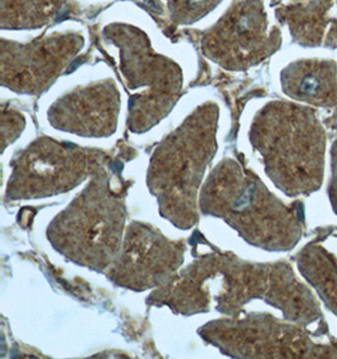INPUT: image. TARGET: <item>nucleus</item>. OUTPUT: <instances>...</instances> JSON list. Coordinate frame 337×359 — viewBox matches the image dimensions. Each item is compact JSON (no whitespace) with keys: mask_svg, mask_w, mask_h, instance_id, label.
<instances>
[{"mask_svg":"<svg viewBox=\"0 0 337 359\" xmlns=\"http://www.w3.org/2000/svg\"><path fill=\"white\" fill-rule=\"evenodd\" d=\"M107 155L44 139L11 163L6 198L36 199L66 193L107 164Z\"/></svg>","mask_w":337,"mask_h":359,"instance_id":"7","label":"nucleus"},{"mask_svg":"<svg viewBox=\"0 0 337 359\" xmlns=\"http://www.w3.org/2000/svg\"><path fill=\"white\" fill-rule=\"evenodd\" d=\"M329 196L333 211L337 213V140L332 147V177L329 186Z\"/></svg>","mask_w":337,"mask_h":359,"instance_id":"12","label":"nucleus"},{"mask_svg":"<svg viewBox=\"0 0 337 359\" xmlns=\"http://www.w3.org/2000/svg\"><path fill=\"white\" fill-rule=\"evenodd\" d=\"M336 81L331 62L297 63L283 76L284 90L291 97L322 107L337 105Z\"/></svg>","mask_w":337,"mask_h":359,"instance_id":"10","label":"nucleus"},{"mask_svg":"<svg viewBox=\"0 0 337 359\" xmlns=\"http://www.w3.org/2000/svg\"><path fill=\"white\" fill-rule=\"evenodd\" d=\"M201 211L219 217L245 241L267 251H289L302 237V217L269 192L262 180L237 161L225 159L209 175Z\"/></svg>","mask_w":337,"mask_h":359,"instance_id":"2","label":"nucleus"},{"mask_svg":"<svg viewBox=\"0 0 337 359\" xmlns=\"http://www.w3.org/2000/svg\"><path fill=\"white\" fill-rule=\"evenodd\" d=\"M101 168L72 203L51 222L48 240L67 259L98 273L107 271L121 250L124 199Z\"/></svg>","mask_w":337,"mask_h":359,"instance_id":"5","label":"nucleus"},{"mask_svg":"<svg viewBox=\"0 0 337 359\" xmlns=\"http://www.w3.org/2000/svg\"><path fill=\"white\" fill-rule=\"evenodd\" d=\"M294 259L300 273L315 286L327 309L337 316L336 257L316 242H311Z\"/></svg>","mask_w":337,"mask_h":359,"instance_id":"11","label":"nucleus"},{"mask_svg":"<svg viewBox=\"0 0 337 359\" xmlns=\"http://www.w3.org/2000/svg\"><path fill=\"white\" fill-rule=\"evenodd\" d=\"M216 112L201 109L169 135L150 159L148 187L166 219L181 229L199 221L197 193L216 151Z\"/></svg>","mask_w":337,"mask_h":359,"instance_id":"4","label":"nucleus"},{"mask_svg":"<svg viewBox=\"0 0 337 359\" xmlns=\"http://www.w3.org/2000/svg\"><path fill=\"white\" fill-rule=\"evenodd\" d=\"M256 299L303 327L322 319L317 300L288 264H253L226 254L202 256L150 295L148 303L167 305L183 316L215 309L235 316Z\"/></svg>","mask_w":337,"mask_h":359,"instance_id":"1","label":"nucleus"},{"mask_svg":"<svg viewBox=\"0 0 337 359\" xmlns=\"http://www.w3.org/2000/svg\"><path fill=\"white\" fill-rule=\"evenodd\" d=\"M251 144L282 192L296 197L319 191L324 180L326 137L312 110L270 104L256 118Z\"/></svg>","mask_w":337,"mask_h":359,"instance_id":"3","label":"nucleus"},{"mask_svg":"<svg viewBox=\"0 0 337 359\" xmlns=\"http://www.w3.org/2000/svg\"><path fill=\"white\" fill-rule=\"evenodd\" d=\"M118 104L110 87L88 88L60 100L51 112L52 124L79 135L105 137L114 133Z\"/></svg>","mask_w":337,"mask_h":359,"instance_id":"9","label":"nucleus"},{"mask_svg":"<svg viewBox=\"0 0 337 359\" xmlns=\"http://www.w3.org/2000/svg\"><path fill=\"white\" fill-rule=\"evenodd\" d=\"M185 250L183 243L171 241L148 224L131 223L107 278L131 290L159 289L178 273Z\"/></svg>","mask_w":337,"mask_h":359,"instance_id":"8","label":"nucleus"},{"mask_svg":"<svg viewBox=\"0 0 337 359\" xmlns=\"http://www.w3.org/2000/svg\"><path fill=\"white\" fill-rule=\"evenodd\" d=\"M204 341L234 358H337V347L312 341L297 323L264 313L219 319L200 329Z\"/></svg>","mask_w":337,"mask_h":359,"instance_id":"6","label":"nucleus"}]
</instances>
